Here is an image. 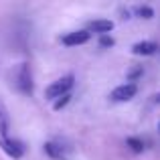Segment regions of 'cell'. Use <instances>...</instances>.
<instances>
[{
	"mask_svg": "<svg viewBox=\"0 0 160 160\" xmlns=\"http://www.w3.org/2000/svg\"><path fill=\"white\" fill-rule=\"evenodd\" d=\"M75 85V75L73 73H65L63 77L55 79L53 83H49L47 89H45V99H49V102H53V99L61 98V95L69 93L71 89H73Z\"/></svg>",
	"mask_w": 160,
	"mask_h": 160,
	"instance_id": "7a4b0ae2",
	"label": "cell"
},
{
	"mask_svg": "<svg viewBox=\"0 0 160 160\" xmlns=\"http://www.w3.org/2000/svg\"><path fill=\"white\" fill-rule=\"evenodd\" d=\"M126 146H128V148L132 150L134 154H140V152H144V140H140V138H136V136H130V138H126Z\"/></svg>",
	"mask_w": 160,
	"mask_h": 160,
	"instance_id": "30bf717a",
	"label": "cell"
},
{
	"mask_svg": "<svg viewBox=\"0 0 160 160\" xmlns=\"http://www.w3.org/2000/svg\"><path fill=\"white\" fill-rule=\"evenodd\" d=\"M0 148H2L4 154H6L8 158H12V160H20V158L24 156V152H27V148H24L22 142L10 138L8 134H6V136L0 134Z\"/></svg>",
	"mask_w": 160,
	"mask_h": 160,
	"instance_id": "3957f363",
	"label": "cell"
},
{
	"mask_svg": "<svg viewBox=\"0 0 160 160\" xmlns=\"http://www.w3.org/2000/svg\"><path fill=\"white\" fill-rule=\"evenodd\" d=\"M89 39H91V32H87L85 28H81V31H71V32L61 35L59 41H61L65 47H79V45H85Z\"/></svg>",
	"mask_w": 160,
	"mask_h": 160,
	"instance_id": "8992f818",
	"label": "cell"
},
{
	"mask_svg": "<svg viewBox=\"0 0 160 160\" xmlns=\"http://www.w3.org/2000/svg\"><path fill=\"white\" fill-rule=\"evenodd\" d=\"M138 93V85L132 81L128 83H122V85H118L116 89H112V93H109V99H112L113 103H126L130 102V99H134Z\"/></svg>",
	"mask_w": 160,
	"mask_h": 160,
	"instance_id": "5b68a950",
	"label": "cell"
},
{
	"mask_svg": "<svg viewBox=\"0 0 160 160\" xmlns=\"http://www.w3.org/2000/svg\"><path fill=\"white\" fill-rule=\"evenodd\" d=\"M158 51V45L154 41H140V43L132 45V53L136 57H152Z\"/></svg>",
	"mask_w": 160,
	"mask_h": 160,
	"instance_id": "ba28073f",
	"label": "cell"
},
{
	"mask_svg": "<svg viewBox=\"0 0 160 160\" xmlns=\"http://www.w3.org/2000/svg\"><path fill=\"white\" fill-rule=\"evenodd\" d=\"M98 37H99V47L102 49H112L116 45L113 37H109V35H98Z\"/></svg>",
	"mask_w": 160,
	"mask_h": 160,
	"instance_id": "4fadbf2b",
	"label": "cell"
},
{
	"mask_svg": "<svg viewBox=\"0 0 160 160\" xmlns=\"http://www.w3.org/2000/svg\"><path fill=\"white\" fill-rule=\"evenodd\" d=\"M8 130H10V120H8V112H6V108H4V103L0 102V134H2V136H6Z\"/></svg>",
	"mask_w": 160,
	"mask_h": 160,
	"instance_id": "9c48e42d",
	"label": "cell"
},
{
	"mask_svg": "<svg viewBox=\"0 0 160 160\" xmlns=\"http://www.w3.org/2000/svg\"><path fill=\"white\" fill-rule=\"evenodd\" d=\"M43 152L51 160H69L71 148L65 146V142H61V140H49L43 144Z\"/></svg>",
	"mask_w": 160,
	"mask_h": 160,
	"instance_id": "277c9868",
	"label": "cell"
},
{
	"mask_svg": "<svg viewBox=\"0 0 160 160\" xmlns=\"http://www.w3.org/2000/svg\"><path fill=\"white\" fill-rule=\"evenodd\" d=\"M144 73V69H142L140 65H134V69H130L128 71V81H132V83H136V79L140 77V75Z\"/></svg>",
	"mask_w": 160,
	"mask_h": 160,
	"instance_id": "5bb4252c",
	"label": "cell"
},
{
	"mask_svg": "<svg viewBox=\"0 0 160 160\" xmlns=\"http://www.w3.org/2000/svg\"><path fill=\"white\" fill-rule=\"evenodd\" d=\"M134 12H136V16H140V18H144V20H150L154 16V10L150 6H146V4L136 6V8H134Z\"/></svg>",
	"mask_w": 160,
	"mask_h": 160,
	"instance_id": "8fae6325",
	"label": "cell"
},
{
	"mask_svg": "<svg viewBox=\"0 0 160 160\" xmlns=\"http://www.w3.org/2000/svg\"><path fill=\"white\" fill-rule=\"evenodd\" d=\"M8 83L14 91H18L20 95H32L35 93V81H32V71L31 65L27 61L16 63L8 69Z\"/></svg>",
	"mask_w": 160,
	"mask_h": 160,
	"instance_id": "6da1fadb",
	"label": "cell"
},
{
	"mask_svg": "<svg viewBox=\"0 0 160 160\" xmlns=\"http://www.w3.org/2000/svg\"><path fill=\"white\" fill-rule=\"evenodd\" d=\"M53 102H55L53 103V109H55V112H61V109L71 102V91H69V93H65V95H61V98H57V99H53Z\"/></svg>",
	"mask_w": 160,
	"mask_h": 160,
	"instance_id": "7c38bea8",
	"label": "cell"
},
{
	"mask_svg": "<svg viewBox=\"0 0 160 160\" xmlns=\"http://www.w3.org/2000/svg\"><path fill=\"white\" fill-rule=\"evenodd\" d=\"M85 31L91 32V35H108V32L113 31V22L109 18H93L87 22Z\"/></svg>",
	"mask_w": 160,
	"mask_h": 160,
	"instance_id": "52a82bcc",
	"label": "cell"
}]
</instances>
